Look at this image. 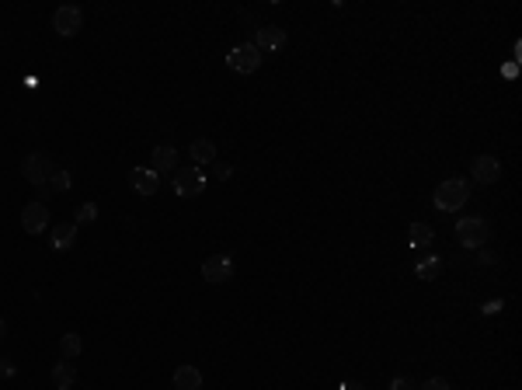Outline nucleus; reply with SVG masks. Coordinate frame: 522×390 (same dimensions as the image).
<instances>
[{"mask_svg": "<svg viewBox=\"0 0 522 390\" xmlns=\"http://www.w3.org/2000/svg\"><path fill=\"white\" fill-rule=\"evenodd\" d=\"M0 377H14V366L11 362H0Z\"/></svg>", "mask_w": 522, "mask_h": 390, "instance_id": "26", "label": "nucleus"}, {"mask_svg": "<svg viewBox=\"0 0 522 390\" xmlns=\"http://www.w3.org/2000/svg\"><path fill=\"white\" fill-rule=\"evenodd\" d=\"M150 168L161 174L167 168H178V150L171 147V143H161V147H154V154H150Z\"/></svg>", "mask_w": 522, "mask_h": 390, "instance_id": "16", "label": "nucleus"}, {"mask_svg": "<svg viewBox=\"0 0 522 390\" xmlns=\"http://www.w3.org/2000/svg\"><path fill=\"white\" fill-rule=\"evenodd\" d=\"M81 352H84V338L77 335V331H67V335L59 338V355H63V359H70V362H74Z\"/></svg>", "mask_w": 522, "mask_h": 390, "instance_id": "18", "label": "nucleus"}, {"mask_svg": "<svg viewBox=\"0 0 522 390\" xmlns=\"http://www.w3.org/2000/svg\"><path fill=\"white\" fill-rule=\"evenodd\" d=\"M234 272H237V268H234V258H230V255H209V258L202 261V279L212 282V286L230 282Z\"/></svg>", "mask_w": 522, "mask_h": 390, "instance_id": "6", "label": "nucleus"}, {"mask_svg": "<svg viewBox=\"0 0 522 390\" xmlns=\"http://www.w3.org/2000/svg\"><path fill=\"white\" fill-rule=\"evenodd\" d=\"M261 52L254 49V42H244V45H234L230 52H227V67L234 70V74H254L258 67H261Z\"/></svg>", "mask_w": 522, "mask_h": 390, "instance_id": "5", "label": "nucleus"}, {"mask_svg": "<svg viewBox=\"0 0 522 390\" xmlns=\"http://www.w3.org/2000/svg\"><path fill=\"white\" fill-rule=\"evenodd\" d=\"M230 174H234V168H230V164H216V178H220V181H227Z\"/></svg>", "mask_w": 522, "mask_h": 390, "instance_id": "24", "label": "nucleus"}, {"mask_svg": "<svg viewBox=\"0 0 522 390\" xmlns=\"http://www.w3.org/2000/svg\"><path fill=\"white\" fill-rule=\"evenodd\" d=\"M341 390H362V384H356V380H348V384H341Z\"/></svg>", "mask_w": 522, "mask_h": 390, "instance_id": "27", "label": "nucleus"}, {"mask_svg": "<svg viewBox=\"0 0 522 390\" xmlns=\"http://www.w3.org/2000/svg\"><path fill=\"white\" fill-rule=\"evenodd\" d=\"M202 188H205V174H202L195 164L174 171V195H181V199H195V195H202Z\"/></svg>", "mask_w": 522, "mask_h": 390, "instance_id": "7", "label": "nucleus"}, {"mask_svg": "<svg viewBox=\"0 0 522 390\" xmlns=\"http://www.w3.org/2000/svg\"><path fill=\"white\" fill-rule=\"evenodd\" d=\"M21 226H25L28 234H42V230L49 226V206H45V202H28V206L21 210Z\"/></svg>", "mask_w": 522, "mask_h": 390, "instance_id": "11", "label": "nucleus"}, {"mask_svg": "<svg viewBox=\"0 0 522 390\" xmlns=\"http://www.w3.org/2000/svg\"><path fill=\"white\" fill-rule=\"evenodd\" d=\"M414 272H418V279L432 282V279H439V272H442V258H421L418 265H414Z\"/></svg>", "mask_w": 522, "mask_h": 390, "instance_id": "19", "label": "nucleus"}, {"mask_svg": "<svg viewBox=\"0 0 522 390\" xmlns=\"http://www.w3.org/2000/svg\"><path fill=\"white\" fill-rule=\"evenodd\" d=\"M188 157H192L195 168H202V164H216V143H212V139H192Z\"/></svg>", "mask_w": 522, "mask_h": 390, "instance_id": "15", "label": "nucleus"}, {"mask_svg": "<svg viewBox=\"0 0 522 390\" xmlns=\"http://www.w3.org/2000/svg\"><path fill=\"white\" fill-rule=\"evenodd\" d=\"M52 384H56V390H74L77 387V366H74L70 359L56 362V366H52Z\"/></svg>", "mask_w": 522, "mask_h": 390, "instance_id": "13", "label": "nucleus"}, {"mask_svg": "<svg viewBox=\"0 0 522 390\" xmlns=\"http://www.w3.org/2000/svg\"><path fill=\"white\" fill-rule=\"evenodd\" d=\"M52 28H56V35L74 39V35L84 28V11L77 7V4H63V7H56V14H52Z\"/></svg>", "mask_w": 522, "mask_h": 390, "instance_id": "4", "label": "nucleus"}, {"mask_svg": "<svg viewBox=\"0 0 522 390\" xmlns=\"http://www.w3.org/2000/svg\"><path fill=\"white\" fill-rule=\"evenodd\" d=\"M432 241H436V230H432L429 223H411V248H414V251L432 248Z\"/></svg>", "mask_w": 522, "mask_h": 390, "instance_id": "17", "label": "nucleus"}, {"mask_svg": "<svg viewBox=\"0 0 522 390\" xmlns=\"http://www.w3.org/2000/svg\"><path fill=\"white\" fill-rule=\"evenodd\" d=\"M285 42H289V35L282 32L279 25H261L258 28V35H254V49L265 56V52H279V49H285Z\"/></svg>", "mask_w": 522, "mask_h": 390, "instance_id": "9", "label": "nucleus"}, {"mask_svg": "<svg viewBox=\"0 0 522 390\" xmlns=\"http://www.w3.org/2000/svg\"><path fill=\"white\" fill-rule=\"evenodd\" d=\"M70 185H74V178H70V171H67V168H56V171H52V178H49V188H52V195H56V192H67Z\"/></svg>", "mask_w": 522, "mask_h": 390, "instance_id": "20", "label": "nucleus"}, {"mask_svg": "<svg viewBox=\"0 0 522 390\" xmlns=\"http://www.w3.org/2000/svg\"><path fill=\"white\" fill-rule=\"evenodd\" d=\"M390 390H418V384H414L411 377H394V384H390Z\"/></svg>", "mask_w": 522, "mask_h": 390, "instance_id": "23", "label": "nucleus"}, {"mask_svg": "<svg viewBox=\"0 0 522 390\" xmlns=\"http://www.w3.org/2000/svg\"><path fill=\"white\" fill-rule=\"evenodd\" d=\"M467 199H470V181L467 178H446L442 185H436V192H432V202H436V210H442V213L463 210Z\"/></svg>", "mask_w": 522, "mask_h": 390, "instance_id": "1", "label": "nucleus"}, {"mask_svg": "<svg viewBox=\"0 0 522 390\" xmlns=\"http://www.w3.org/2000/svg\"><path fill=\"white\" fill-rule=\"evenodd\" d=\"M94 219H98V206L94 202H81L74 210V223H94Z\"/></svg>", "mask_w": 522, "mask_h": 390, "instance_id": "21", "label": "nucleus"}, {"mask_svg": "<svg viewBox=\"0 0 522 390\" xmlns=\"http://www.w3.org/2000/svg\"><path fill=\"white\" fill-rule=\"evenodd\" d=\"M487 237H491V226H487L484 217H463L456 223V241H460V248H467V251L484 248Z\"/></svg>", "mask_w": 522, "mask_h": 390, "instance_id": "2", "label": "nucleus"}, {"mask_svg": "<svg viewBox=\"0 0 522 390\" xmlns=\"http://www.w3.org/2000/svg\"><path fill=\"white\" fill-rule=\"evenodd\" d=\"M77 244V223H56L49 234V248L52 251H70Z\"/></svg>", "mask_w": 522, "mask_h": 390, "instance_id": "12", "label": "nucleus"}, {"mask_svg": "<svg viewBox=\"0 0 522 390\" xmlns=\"http://www.w3.org/2000/svg\"><path fill=\"white\" fill-rule=\"evenodd\" d=\"M52 171H56V164H52V157H49L45 150H35V154H28V157L21 161V174H25V181H28V185H35V188L49 185Z\"/></svg>", "mask_w": 522, "mask_h": 390, "instance_id": "3", "label": "nucleus"}, {"mask_svg": "<svg viewBox=\"0 0 522 390\" xmlns=\"http://www.w3.org/2000/svg\"><path fill=\"white\" fill-rule=\"evenodd\" d=\"M4 335H7V324H4V317H0V338H4Z\"/></svg>", "mask_w": 522, "mask_h": 390, "instance_id": "28", "label": "nucleus"}, {"mask_svg": "<svg viewBox=\"0 0 522 390\" xmlns=\"http://www.w3.org/2000/svg\"><path fill=\"white\" fill-rule=\"evenodd\" d=\"M470 174H474L477 185H494V181H501V161L491 157V154H481V157H474Z\"/></svg>", "mask_w": 522, "mask_h": 390, "instance_id": "8", "label": "nucleus"}, {"mask_svg": "<svg viewBox=\"0 0 522 390\" xmlns=\"http://www.w3.org/2000/svg\"><path fill=\"white\" fill-rule=\"evenodd\" d=\"M171 384H174V390H202V373L195 366H178Z\"/></svg>", "mask_w": 522, "mask_h": 390, "instance_id": "14", "label": "nucleus"}, {"mask_svg": "<svg viewBox=\"0 0 522 390\" xmlns=\"http://www.w3.org/2000/svg\"><path fill=\"white\" fill-rule=\"evenodd\" d=\"M501 306H505V304H501V300H487V304H484L481 310H484V314H498Z\"/></svg>", "mask_w": 522, "mask_h": 390, "instance_id": "25", "label": "nucleus"}, {"mask_svg": "<svg viewBox=\"0 0 522 390\" xmlns=\"http://www.w3.org/2000/svg\"><path fill=\"white\" fill-rule=\"evenodd\" d=\"M129 185H132V192H140V195H157L161 174L154 171V168H132V171H129Z\"/></svg>", "mask_w": 522, "mask_h": 390, "instance_id": "10", "label": "nucleus"}, {"mask_svg": "<svg viewBox=\"0 0 522 390\" xmlns=\"http://www.w3.org/2000/svg\"><path fill=\"white\" fill-rule=\"evenodd\" d=\"M418 390H453V387H449L446 377H429L425 384H418Z\"/></svg>", "mask_w": 522, "mask_h": 390, "instance_id": "22", "label": "nucleus"}]
</instances>
